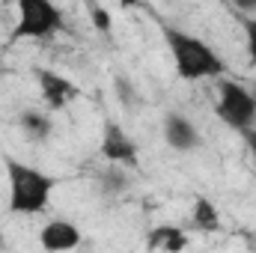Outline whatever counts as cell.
Returning <instances> with one entry per match:
<instances>
[{"label":"cell","mask_w":256,"mask_h":253,"mask_svg":"<svg viewBox=\"0 0 256 253\" xmlns=\"http://www.w3.org/2000/svg\"><path fill=\"white\" fill-rule=\"evenodd\" d=\"M6 176H9V212L12 214H39L57 188L54 176L15 158L6 161Z\"/></svg>","instance_id":"6da1fadb"},{"label":"cell","mask_w":256,"mask_h":253,"mask_svg":"<svg viewBox=\"0 0 256 253\" xmlns=\"http://www.w3.org/2000/svg\"><path fill=\"white\" fill-rule=\"evenodd\" d=\"M164 36H167V45H170V54L176 60V72L182 80H202V78H220L226 72L224 60L191 33H182V30H173V27H164Z\"/></svg>","instance_id":"7a4b0ae2"},{"label":"cell","mask_w":256,"mask_h":253,"mask_svg":"<svg viewBox=\"0 0 256 253\" xmlns=\"http://www.w3.org/2000/svg\"><path fill=\"white\" fill-rule=\"evenodd\" d=\"M63 27V12L48 0H21L18 3V21L9 33V45H18L24 39H48Z\"/></svg>","instance_id":"3957f363"},{"label":"cell","mask_w":256,"mask_h":253,"mask_svg":"<svg viewBox=\"0 0 256 253\" xmlns=\"http://www.w3.org/2000/svg\"><path fill=\"white\" fill-rule=\"evenodd\" d=\"M214 114L236 131H250L256 122V96L238 80H220Z\"/></svg>","instance_id":"277c9868"},{"label":"cell","mask_w":256,"mask_h":253,"mask_svg":"<svg viewBox=\"0 0 256 253\" xmlns=\"http://www.w3.org/2000/svg\"><path fill=\"white\" fill-rule=\"evenodd\" d=\"M102 155L104 161L110 164H120V167H140V152H137V143L131 140L126 128L120 122H108L104 134H102Z\"/></svg>","instance_id":"5b68a950"},{"label":"cell","mask_w":256,"mask_h":253,"mask_svg":"<svg viewBox=\"0 0 256 253\" xmlns=\"http://www.w3.org/2000/svg\"><path fill=\"white\" fill-rule=\"evenodd\" d=\"M36 78H39L42 98H45V104L51 110H63L66 104H72L78 98V86L68 78H63V74H57L51 68H36Z\"/></svg>","instance_id":"8992f818"},{"label":"cell","mask_w":256,"mask_h":253,"mask_svg":"<svg viewBox=\"0 0 256 253\" xmlns=\"http://www.w3.org/2000/svg\"><path fill=\"white\" fill-rule=\"evenodd\" d=\"M39 244L45 253H68L80 244V230L72 220H51L42 226Z\"/></svg>","instance_id":"52a82bcc"},{"label":"cell","mask_w":256,"mask_h":253,"mask_svg":"<svg viewBox=\"0 0 256 253\" xmlns=\"http://www.w3.org/2000/svg\"><path fill=\"white\" fill-rule=\"evenodd\" d=\"M164 137L176 152H191L200 146V131L194 128V122L182 114H170L164 120Z\"/></svg>","instance_id":"ba28073f"},{"label":"cell","mask_w":256,"mask_h":253,"mask_svg":"<svg viewBox=\"0 0 256 253\" xmlns=\"http://www.w3.org/2000/svg\"><path fill=\"white\" fill-rule=\"evenodd\" d=\"M146 248L164 253H182L188 248V236H185V230L164 224V226H155V230L146 232Z\"/></svg>","instance_id":"9c48e42d"},{"label":"cell","mask_w":256,"mask_h":253,"mask_svg":"<svg viewBox=\"0 0 256 253\" xmlns=\"http://www.w3.org/2000/svg\"><path fill=\"white\" fill-rule=\"evenodd\" d=\"M191 220L200 232H218V230H220V214H218L214 202L206 200V196H196V200H194Z\"/></svg>","instance_id":"30bf717a"},{"label":"cell","mask_w":256,"mask_h":253,"mask_svg":"<svg viewBox=\"0 0 256 253\" xmlns=\"http://www.w3.org/2000/svg\"><path fill=\"white\" fill-rule=\"evenodd\" d=\"M18 122H21L24 134H27L30 140H45V137L51 134V120H48L45 114H39V110H24Z\"/></svg>","instance_id":"8fae6325"},{"label":"cell","mask_w":256,"mask_h":253,"mask_svg":"<svg viewBox=\"0 0 256 253\" xmlns=\"http://www.w3.org/2000/svg\"><path fill=\"white\" fill-rule=\"evenodd\" d=\"M102 185H104V190H108V194H116V190L126 188V176H122L116 167H110V170H104V179H102Z\"/></svg>","instance_id":"7c38bea8"},{"label":"cell","mask_w":256,"mask_h":253,"mask_svg":"<svg viewBox=\"0 0 256 253\" xmlns=\"http://www.w3.org/2000/svg\"><path fill=\"white\" fill-rule=\"evenodd\" d=\"M244 39H248V54L256 63V18H244Z\"/></svg>","instance_id":"4fadbf2b"},{"label":"cell","mask_w":256,"mask_h":253,"mask_svg":"<svg viewBox=\"0 0 256 253\" xmlns=\"http://www.w3.org/2000/svg\"><path fill=\"white\" fill-rule=\"evenodd\" d=\"M90 15H92V24L98 30H110V12L104 6H90Z\"/></svg>","instance_id":"5bb4252c"},{"label":"cell","mask_w":256,"mask_h":253,"mask_svg":"<svg viewBox=\"0 0 256 253\" xmlns=\"http://www.w3.org/2000/svg\"><path fill=\"white\" fill-rule=\"evenodd\" d=\"M244 140H248V149H250V155H254V167H256V128L244 131Z\"/></svg>","instance_id":"9a60e30c"},{"label":"cell","mask_w":256,"mask_h":253,"mask_svg":"<svg viewBox=\"0 0 256 253\" xmlns=\"http://www.w3.org/2000/svg\"><path fill=\"white\" fill-rule=\"evenodd\" d=\"M0 248H3V232H0Z\"/></svg>","instance_id":"2e32d148"}]
</instances>
